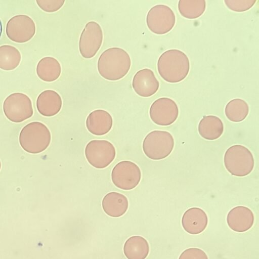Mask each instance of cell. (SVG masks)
I'll return each mask as SVG.
<instances>
[{"instance_id": "5b68a950", "label": "cell", "mask_w": 259, "mask_h": 259, "mask_svg": "<svg viewBox=\"0 0 259 259\" xmlns=\"http://www.w3.org/2000/svg\"><path fill=\"white\" fill-rule=\"evenodd\" d=\"M174 146V138L170 133L154 130L146 136L143 142L142 148L148 158L159 160L169 156Z\"/></svg>"}, {"instance_id": "d4e9b609", "label": "cell", "mask_w": 259, "mask_h": 259, "mask_svg": "<svg viewBox=\"0 0 259 259\" xmlns=\"http://www.w3.org/2000/svg\"><path fill=\"white\" fill-rule=\"evenodd\" d=\"M256 0H225L228 8L235 12H243L249 10L255 4Z\"/></svg>"}, {"instance_id": "484cf974", "label": "cell", "mask_w": 259, "mask_h": 259, "mask_svg": "<svg viewBox=\"0 0 259 259\" xmlns=\"http://www.w3.org/2000/svg\"><path fill=\"white\" fill-rule=\"evenodd\" d=\"M65 0H37L38 6L47 12H54L59 10L64 5Z\"/></svg>"}, {"instance_id": "7c38bea8", "label": "cell", "mask_w": 259, "mask_h": 259, "mask_svg": "<svg viewBox=\"0 0 259 259\" xmlns=\"http://www.w3.org/2000/svg\"><path fill=\"white\" fill-rule=\"evenodd\" d=\"M35 33V23L27 15L15 16L7 22L6 34L13 41L18 43L27 42L33 37Z\"/></svg>"}, {"instance_id": "7a4b0ae2", "label": "cell", "mask_w": 259, "mask_h": 259, "mask_svg": "<svg viewBox=\"0 0 259 259\" xmlns=\"http://www.w3.org/2000/svg\"><path fill=\"white\" fill-rule=\"evenodd\" d=\"M157 70L166 81L177 83L183 80L190 70V61L183 51L170 49L164 52L157 61Z\"/></svg>"}, {"instance_id": "9a60e30c", "label": "cell", "mask_w": 259, "mask_h": 259, "mask_svg": "<svg viewBox=\"0 0 259 259\" xmlns=\"http://www.w3.org/2000/svg\"><path fill=\"white\" fill-rule=\"evenodd\" d=\"M85 125L87 130L93 135L103 136L111 130L113 125V119L107 111L97 109L88 115Z\"/></svg>"}, {"instance_id": "8fae6325", "label": "cell", "mask_w": 259, "mask_h": 259, "mask_svg": "<svg viewBox=\"0 0 259 259\" xmlns=\"http://www.w3.org/2000/svg\"><path fill=\"white\" fill-rule=\"evenodd\" d=\"M179 108L171 99L162 97L156 99L151 104L149 116L157 125L168 126L174 123L179 115Z\"/></svg>"}, {"instance_id": "6da1fadb", "label": "cell", "mask_w": 259, "mask_h": 259, "mask_svg": "<svg viewBox=\"0 0 259 259\" xmlns=\"http://www.w3.org/2000/svg\"><path fill=\"white\" fill-rule=\"evenodd\" d=\"M131 66L128 53L119 47L105 50L100 56L97 63L98 71L104 78L115 81L124 77Z\"/></svg>"}, {"instance_id": "5bb4252c", "label": "cell", "mask_w": 259, "mask_h": 259, "mask_svg": "<svg viewBox=\"0 0 259 259\" xmlns=\"http://www.w3.org/2000/svg\"><path fill=\"white\" fill-rule=\"evenodd\" d=\"M254 217L252 211L244 206H237L231 209L227 217L228 226L234 231L244 232L251 228Z\"/></svg>"}, {"instance_id": "f1b7e54d", "label": "cell", "mask_w": 259, "mask_h": 259, "mask_svg": "<svg viewBox=\"0 0 259 259\" xmlns=\"http://www.w3.org/2000/svg\"><path fill=\"white\" fill-rule=\"evenodd\" d=\"M1 160H0V170H1Z\"/></svg>"}, {"instance_id": "603a6c76", "label": "cell", "mask_w": 259, "mask_h": 259, "mask_svg": "<svg viewBox=\"0 0 259 259\" xmlns=\"http://www.w3.org/2000/svg\"><path fill=\"white\" fill-rule=\"evenodd\" d=\"M21 57L20 52L10 45L0 46V68L4 70H12L19 64Z\"/></svg>"}, {"instance_id": "2e32d148", "label": "cell", "mask_w": 259, "mask_h": 259, "mask_svg": "<svg viewBox=\"0 0 259 259\" xmlns=\"http://www.w3.org/2000/svg\"><path fill=\"white\" fill-rule=\"evenodd\" d=\"M208 218L205 212L199 207L187 209L182 218V225L188 233L196 235L202 232L206 228Z\"/></svg>"}, {"instance_id": "3957f363", "label": "cell", "mask_w": 259, "mask_h": 259, "mask_svg": "<svg viewBox=\"0 0 259 259\" xmlns=\"http://www.w3.org/2000/svg\"><path fill=\"white\" fill-rule=\"evenodd\" d=\"M19 139L20 146L26 152L37 154L45 151L50 145L51 134L44 123L33 121L23 127Z\"/></svg>"}, {"instance_id": "ac0fdd59", "label": "cell", "mask_w": 259, "mask_h": 259, "mask_svg": "<svg viewBox=\"0 0 259 259\" xmlns=\"http://www.w3.org/2000/svg\"><path fill=\"white\" fill-rule=\"evenodd\" d=\"M102 206L104 211L108 215L118 218L123 215L128 207L126 197L122 194L111 192L103 198Z\"/></svg>"}, {"instance_id": "52a82bcc", "label": "cell", "mask_w": 259, "mask_h": 259, "mask_svg": "<svg viewBox=\"0 0 259 259\" xmlns=\"http://www.w3.org/2000/svg\"><path fill=\"white\" fill-rule=\"evenodd\" d=\"M3 110L6 117L15 123L23 122L33 114L30 99L20 93H15L7 97L3 104Z\"/></svg>"}, {"instance_id": "ba28073f", "label": "cell", "mask_w": 259, "mask_h": 259, "mask_svg": "<svg viewBox=\"0 0 259 259\" xmlns=\"http://www.w3.org/2000/svg\"><path fill=\"white\" fill-rule=\"evenodd\" d=\"M141 171L135 163L121 161L117 163L111 171V180L117 188L130 190L136 188L141 179Z\"/></svg>"}, {"instance_id": "277c9868", "label": "cell", "mask_w": 259, "mask_h": 259, "mask_svg": "<svg viewBox=\"0 0 259 259\" xmlns=\"http://www.w3.org/2000/svg\"><path fill=\"white\" fill-rule=\"evenodd\" d=\"M224 166L232 176L242 177L253 169L254 159L251 152L242 145H234L228 148L224 156Z\"/></svg>"}, {"instance_id": "83f0119b", "label": "cell", "mask_w": 259, "mask_h": 259, "mask_svg": "<svg viewBox=\"0 0 259 259\" xmlns=\"http://www.w3.org/2000/svg\"><path fill=\"white\" fill-rule=\"evenodd\" d=\"M2 24L1 21L0 20V37L2 34Z\"/></svg>"}, {"instance_id": "e0dca14e", "label": "cell", "mask_w": 259, "mask_h": 259, "mask_svg": "<svg viewBox=\"0 0 259 259\" xmlns=\"http://www.w3.org/2000/svg\"><path fill=\"white\" fill-rule=\"evenodd\" d=\"M62 106V100L60 95L54 90H45L37 98V109L44 116L56 115L61 110Z\"/></svg>"}, {"instance_id": "30bf717a", "label": "cell", "mask_w": 259, "mask_h": 259, "mask_svg": "<svg viewBox=\"0 0 259 259\" xmlns=\"http://www.w3.org/2000/svg\"><path fill=\"white\" fill-rule=\"evenodd\" d=\"M103 33L100 24L96 21L88 22L82 30L79 40V51L84 58L90 59L101 47Z\"/></svg>"}, {"instance_id": "ffe728a7", "label": "cell", "mask_w": 259, "mask_h": 259, "mask_svg": "<svg viewBox=\"0 0 259 259\" xmlns=\"http://www.w3.org/2000/svg\"><path fill=\"white\" fill-rule=\"evenodd\" d=\"M123 252L127 259H145L149 252V245L144 237L133 236L125 241Z\"/></svg>"}, {"instance_id": "cb8c5ba5", "label": "cell", "mask_w": 259, "mask_h": 259, "mask_svg": "<svg viewBox=\"0 0 259 259\" xmlns=\"http://www.w3.org/2000/svg\"><path fill=\"white\" fill-rule=\"evenodd\" d=\"M206 9L204 0H180L178 10L181 15L188 19H196L201 16Z\"/></svg>"}, {"instance_id": "d6986e66", "label": "cell", "mask_w": 259, "mask_h": 259, "mask_svg": "<svg viewBox=\"0 0 259 259\" xmlns=\"http://www.w3.org/2000/svg\"><path fill=\"white\" fill-rule=\"evenodd\" d=\"M224 124L222 120L215 115H205L200 120L198 131L203 139L213 141L219 139L224 132Z\"/></svg>"}, {"instance_id": "4fadbf2b", "label": "cell", "mask_w": 259, "mask_h": 259, "mask_svg": "<svg viewBox=\"0 0 259 259\" xmlns=\"http://www.w3.org/2000/svg\"><path fill=\"white\" fill-rule=\"evenodd\" d=\"M132 87L139 96L149 97L155 94L159 88V83L153 71L149 68L138 71L132 80Z\"/></svg>"}, {"instance_id": "8992f818", "label": "cell", "mask_w": 259, "mask_h": 259, "mask_svg": "<svg viewBox=\"0 0 259 259\" xmlns=\"http://www.w3.org/2000/svg\"><path fill=\"white\" fill-rule=\"evenodd\" d=\"M84 154L88 162L93 167L102 169L114 159L116 150L114 145L105 140H93L86 145Z\"/></svg>"}, {"instance_id": "7402d4cb", "label": "cell", "mask_w": 259, "mask_h": 259, "mask_svg": "<svg viewBox=\"0 0 259 259\" xmlns=\"http://www.w3.org/2000/svg\"><path fill=\"white\" fill-rule=\"evenodd\" d=\"M248 113V105L241 99H232L225 106L226 116L230 121L234 122L242 121L246 118Z\"/></svg>"}, {"instance_id": "9c48e42d", "label": "cell", "mask_w": 259, "mask_h": 259, "mask_svg": "<svg viewBox=\"0 0 259 259\" xmlns=\"http://www.w3.org/2000/svg\"><path fill=\"white\" fill-rule=\"evenodd\" d=\"M147 25L155 34H164L170 31L176 23L174 11L168 6L158 4L148 11L146 16Z\"/></svg>"}, {"instance_id": "44dd1931", "label": "cell", "mask_w": 259, "mask_h": 259, "mask_svg": "<svg viewBox=\"0 0 259 259\" xmlns=\"http://www.w3.org/2000/svg\"><path fill=\"white\" fill-rule=\"evenodd\" d=\"M59 62L52 57H45L40 59L36 66V73L41 80L52 82L57 80L61 73Z\"/></svg>"}, {"instance_id": "4316f807", "label": "cell", "mask_w": 259, "mask_h": 259, "mask_svg": "<svg viewBox=\"0 0 259 259\" xmlns=\"http://www.w3.org/2000/svg\"><path fill=\"white\" fill-rule=\"evenodd\" d=\"M179 259H208L206 253L198 248L185 249L180 254Z\"/></svg>"}]
</instances>
